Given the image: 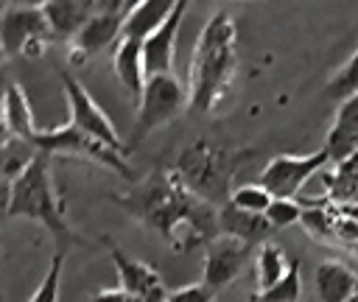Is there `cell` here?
<instances>
[{"label": "cell", "instance_id": "cell-26", "mask_svg": "<svg viewBox=\"0 0 358 302\" xmlns=\"http://www.w3.org/2000/svg\"><path fill=\"white\" fill-rule=\"evenodd\" d=\"M302 213H305L302 201H296V199H274L268 204V210H266V218H268V224L274 229H285L291 224H299Z\"/></svg>", "mask_w": 358, "mask_h": 302}, {"label": "cell", "instance_id": "cell-17", "mask_svg": "<svg viewBox=\"0 0 358 302\" xmlns=\"http://www.w3.org/2000/svg\"><path fill=\"white\" fill-rule=\"evenodd\" d=\"M313 285L319 302H350L358 291V277L341 260H324L313 274Z\"/></svg>", "mask_w": 358, "mask_h": 302}, {"label": "cell", "instance_id": "cell-6", "mask_svg": "<svg viewBox=\"0 0 358 302\" xmlns=\"http://www.w3.org/2000/svg\"><path fill=\"white\" fill-rule=\"evenodd\" d=\"M50 25L42 3H8L0 20L3 56H42L50 42Z\"/></svg>", "mask_w": 358, "mask_h": 302}, {"label": "cell", "instance_id": "cell-12", "mask_svg": "<svg viewBox=\"0 0 358 302\" xmlns=\"http://www.w3.org/2000/svg\"><path fill=\"white\" fill-rule=\"evenodd\" d=\"M187 3L179 0L173 3L168 20L143 42V56H145V73L151 76H168L173 70V53H176V34H179V22L185 20Z\"/></svg>", "mask_w": 358, "mask_h": 302}, {"label": "cell", "instance_id": "cell-30", "mask_svg": "<svg viewBox=\"0 0 358 302\" xmlns=\"http://www.w3.org/2000/svg\"><path fill=\"white\" fill-rule=\"evenodd\" d=\"M352 252H355V257H358V240H355V243H352Z\"/></svg>", "mask_w": 358, "mask_h": 302}, {"label": "cell", "instance_id": "cell-32", "mask_svg": "<svg viewBox=\"0 0 358 302\" xmlns=\"http://www.w3.org/2000/svg\"><path fill=\"white\" fill-rule=\"evenodd\" d=\"M350 302H358V291H355V294H352V299H350Z\"/></svg>", "mask_w": 358, "mask_h": 302}, {"label": "cell", "instance_id": "cell-2", "mask_svg": "<svg viewBox=\"0 0 358 302\" xmlns=\"http://www.w3.org/2000/svg\"><path fill=\"white\" fill-rule=\"evenodd\" d=\"M238 67L235 50V20L227 8L213 11V17L199 31L193 62H190V109L215 112L227 98Z\"/></svg>", "mask_w": 358, "mask_h": 302}, {"label": "cell", "instance_id": "cell-4", "mask_svg": "<svg viewBox=\"0 0 358 302\" xmlns=\"http://www.w3.org/2000/svg\"><path fill=\"white\" fill-rule=\"evenodd\" d=\"M246 151L238 148H227V145H215L210 140H193L187 143L173 162V173L182 179V185L199 196L201 201L213 204V207H227L232 199V179L238 165L243 162Z\"/></svg>", "mask_w": 358, "mask_h": 302}, {"label": "cell", "instance_id": "cell-23", "mask_svg": "<svg viewBox=\"0 0 358 302\" xmlns=\"http://www.w3.org/2000/svg\"><path fill=\"white\" fill-rule=\"evenodd\" d=\"M352 95H358V48H355V53L333 73V78L327 81V98L344 103V101L352 98Z\"/></svg>", "mask_w": 358, "mask_h": 302}, {"label": "cell", "instance_id": "cell-18", "mask_svg": "<svg viewBox=\"0 0 358 302\" xmlns=\"http://www.w3.org/2000/svg\"><path fill=\"white\" fill-rule=\"evenodd\" d=\"M112 67H115L117 81H120L134 98H140L143 89H145V81H148L145 56H143V42H140V39H120V42L115 45Z\"/></svg>", "mask_w": 358, "mask_h": 302}, {"label": "cell", "instance_id": "cell-22", "mask_svg": "<svg viewBox=\"0 0 358 302\" xmlns=\"http://www.w3.org/2000/svg\"><path fill=\"white\" fill-rule=\"evenodd\" d=\"M299 296H302V271H299V260L294 257L288 274L277 285L266 291H255L252 302H299Z\"/></svg>", "mask_w": 358, "mask_h": 302}, {"label": "cell", "instance_id": "cell-15", "mask_svg": "<svg viewBox=\"0 0 358 302\" xmlns=\"http://www.w3.org/2000/svg\"><path fill=\"white\" fill-rule=\"evenodd\" d=\"M218 224H221V235H229L235 240H243L249 246H263L268 243V235L274 232V226L268 224L266 215L257 213H246L241 207H235L232 201L227 207L218 210Z\"/></svg>", "mask_w": 358, "mask_h": 302}, {"label": "cell", "instance_id": "cell-28", "mask_svg": "<svg viewBox=\"0 0 358 302\" xmlns=\"http://www.w3.org/2000/svg\"><path fill=\"white\" fill-rule=\"evenodd\" d=\"M215 299V291L204 282H190V285H182V288H173L168 291V299L165 302H213Z\"/></svg>", "mask_w": 358, "mask_h": 302}, {"label": "cell", "instance_id": "cell-16", "mask_svg": "<svg viewBox=\"0 0 358 302\" xmlns=\"http://www.w3.org/2000/svg\"><path fill=\"white\" fill-rule=\"evenodd\" d=\"M3 123H6V137H17V140L31 143V145L42 131L34 123V112H31L25 89L14 81L6 87V95H3Z\"/></svg>", "mask_w": 358, "mask_h": 302}, {"label": "cell", "instance_id": "cell-21", "mask_svg": "<svg viewBox=\"0 0 358 302\" xmlns=\"http://www.w3.org/2000/svg\"><path fill=\"white\" fill-rule=\"evenodd\" d=\"M255 268H257V291H266L288 274L291 260L285 257V252L277 243H263L255 257Z\"/></svg>", "mask_w": 358, "mask_h": 302}, {"label": "cell", "instance_id": "cell-24", "mask_svg": "<svg viewBox=\"0 0 358 302\" xmlns=\"http://www.w3.org/2000/svg\"><path fill=\"white\" fill-rule=\"evenodd\" d=\"M235 207H241V210H246V213H257V215H266V210H268V204L274 201V196L257 182V185H241V187H235V193H232V199H229Z\"/></svg>", "mask_w": 358, "mask_h": 302}, {"label": "cell", "instance_id": "cell-1", "mask_svg": "<svg viewBox=\"0 0 358 302\" xmlns=\"http://www.w3.org/2000/svg\"><path fill=\"white\" fill-rule=\"evenodd\" d=\"M115 201L143 226L159 232L173 252L207 246L221 235L218 207L193 196L171 168H157Z\"/></svg>", "mask_w": 358, "mask_h": 302}, {"label": "cell", "instance_id": "cell-13", "mask_svg": "<svg viewBox=\"0 0 358 302\" xmlns=\"http://www.w3.org/2000/svg\"><path fill=\"white\" fill-rule=\"evenodd\" d=\"M42 8L50 25V36L70 45L78 36V31L87 25V20L95 14L98 3L95 0H50V3H42Z\"/></svg>", "mask_w": 358, "mask_h": 302}, {"label": "cell", "instance_id": "cell-10", "mask_svg": "<svg viewBox=\"0 0 358 302\" xmlns=\"http://www.w3.org/2000/svg\"><path fill=\"white\" fill-rule=\"evenodd\" d=\"M131 3H98L95 14L87 20V25L78 31V36L67 45V62L70 64H84L90 56L103 50L106 45H117L123 34V17Z\"/></svg>", "mask_w": 358, "mask_h": 302}, {"label": "cell", "instance_id": "cell-31", "mask_svg": "<svg viewBox=\"0 0 358 302\" xmlns=\"http://www.w3.org/2000/svg\"><path fill=\"white\" fill-rule=\"evenodd\" d=\"M129 302H143V299H140V296H131V299H129Z\"/></svg>", "mask_w": 358, "mask_h": 302}, {"label": "cell", "instance_id": "cell-25", "mask_svg": "<svg viewBox=\"0 0 358 302\" xmlns=\"http://www.w3.org/2000/svg\"><path fill=\"white\" fill-rule=\"evenodd\" d=\"M62 266H64V252H56L42 282L36 285L34 296L28 302H59V282H62Z\"/></svg>", "mask_w": 358, "mask_h": 302}, {"label": "cell", "instance_id": "cell-14", "mask_svg": "<svg viewBox=\"0 0 358 302\" xmlns=\"http://www.w3.org/2000/svg\"><path fill=\"white\" fill-rule=\"evenodd\" d=\"M324 151L330 154V162H347L358 157V95L347 98L338 106L336 120L327 131Z\"/></svg>", "mask_w": 358, "mask_h": 302}, {"label": "cell", "instance_id": "cell-11", "mask_svg": "<svg viewBox=\"0 0 358 302\" xmlns=\"http://www.w3.org/2000/svg\"><path fill=\"white\" fill-rule=\"evenodd\" d=\"M252 249L249 243L243 240H235L229 235H218L215 240H210L204 246V274H201V282L210 285L215 294L224 291L227 285H232L241 271L246 268L249 257H252Z\"/></svg>", "mask_w": 358, "mask_h": 302}, {"label": "cell", "instance_id": "cell-27", "mask_svg": "<svg viewBox=\"0 0 358 302\" xmlns=\"http://www.w3.org/2000/svg\"><path fill=\"white\" fill-rule=\"evenodd\" d=\"M305 207V204H302ZM302 226L313 235V238H330L336 235V221L330 218V213L324 207H305L302 213Z\"/></svg>", "mask_w": 358, "mask_h": 302}, {"label": "cell", "instance_id": "cell-3", "mask_svg": "<svg viewBox=\"0 0 358 302\" xmlns=\"http://www.w3.org/2000/svg\"><path fill=\"white\" fill-rule=\"evenodd\" d=\"M3 207L6 218H34L39 221L56 240L59 252H67L70 246L81 243V238L73 232L67 215H64V201L53 185L50 176V154L39 151L34 162L6 185L3 193Z\"/></svg>", "mask_w": 358, "mask_h": 302}, {"label": "cell", "instance_id": "cell-20", "mask_svg": "<svg viewBox=\"0 0 358 302\" xmlns=\"http://www.w3.org/2000/svg\"><path fill=\"white\" fill-rule=\"evenodd\" d=\"M173 3H162V0H143V3H131L126 17H123V34L120 39H140L145 42L171 14Z\"/></svg>", "mask_w": 358, "mask_h": 302}, {"label": "cell", "instance_id": "cell-8", "mask_svg": "<svg viewBox=\"0 0 358 302\" xmlns=\"http://www.w3.org/2000/svg\"><path fill=\"white\" fill-rule=\"evenodd\" d=\"M59 81L64 87V95H67V103H70V123L76 129H81L84 134L101 140L103 145L120 151V154H129V148L123 145L115 123L106 117V112L95 103V98L87 92V87L73 76V73H64L59 70Z\"/></svg>", "mask_w": 358, "mask_h": 302}, {"label": "cell", "instance_id": "cell-5", "mask_svg": "<svg viewBox=\"0 0 358 302\" xmlns=\"http://www.w3.org/2000/svg\"><path fill=\"white\" fill-rule=\"evenodd\" d=\"M182 109H190V92L179 84V78L173 73L151 76L145 81L143 95H140V106H137V120H134V129H131L129 151L137 148L154 129H159L168 120H173Z\"/></svg>", "mask_w": 358, "mask_h": 302}, {"label": "cell", "instance_id": "cell-7", "mask_svg": "<svg viewBox=\"0 0 358 302\" xmlns=\"http://www.w3.org/2000/svg\"><path fill=\"white\" fill-rule=\"evenodd\" d=\"M34 148L36 151H45V154H70V157H81V159H90V162H98L103 168H109L112 173H120V176H131V168L126 162V154L103 145L101 140L84 134L81 129H76L73 123H62V126H53V129H45L39 131V137L34 140Z\"/></svg>", "mask_w": 358, "mask_h": 302}, {"label": "cell", "instance_id": "cell-19", "mask_svg": "<svg viewBox=\"0 0 358 302\" xmlns=\"http://www.w3.org/2000/svg\"><path fill=\"white\" fill-rule=\"evenodd\" d=\"M109 254H112V263H115V268H117V280H120L117 288H123L129 296H140V299H143L148 291H154L157 285H162L157 268H151V266L143 263V260L129 257L120 246L112 243Z\"/></svg>", "mask_w": 358, "mask_h": 302}, {"label": "cell", "instance_id": "cell-9", "mask_svg": "<svg viewBox=\"0 0 358 302\" xmlns=\"http://www.w3.org/2000/svg\"><path fill=\"white\" fill-rule=\"evenodd\" d=\"M330 162V154L324 148L313 154H277L263 171H260V185L274 196V199H296L302 185L319 173Z\"/></svg>", "mask_w": 358, "mask_h": 302}, {"label": "cell", "instance_id": "cell-29", "mask_svg": "<svg viewBox=\"0 0 358 302\" xmlns=\"http://www.w3.org/2000/svg\"><path fill=\"white\" fill-rule=\"evenodd\" d=\"M131 296L123 291V288H103V291H98L90 302H129Z\"/></svg>", "mask_w": 358, "mask_h": 302}]
</instances>
